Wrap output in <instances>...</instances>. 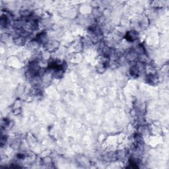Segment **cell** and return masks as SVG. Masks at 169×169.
Returning <instances> with one entry per match:
<instances>
[{
  "label": "cell",
  "instance_id": "2",
  "mask_svg": "<svg viewBox=\"0 0 169 169\" xmlns=\"http://www.w3.org/2000/svg\"><path fill=\"white\" fill-rule=\"evenodd\" d=\"M139 67L138 66H133L131 67L130 73L132 76H137L139 73Z\"/></svg>",
  "mask_w": 169,
  "mask_h": 169
},
{
  "label": "cell",
  "instance_id": "1",
  "mask_svg": "<svg viewBox=\"0 0 169 169\" xmlns=\"http://www.w3.org/2000/svg\"><path fill=\"white\" fill-rule=\"evenodd\" d=\"M126 39L129 41H133L138 38V35L135 31H129L126 35Z\"/></svg>",
  "mask_w": 169,
  "mask_h": 169
}]
</instances>
